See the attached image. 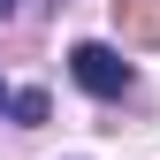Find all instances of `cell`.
I'll use <instances>...</instances> for the list:
<instances>
[{"instance_id": "7a4b0ae2", "label": "cell", "mask_w": 160, "mask_h": 160, "mask_svg": "<svg viewBox=\"0 0 160 160\" xmlns=\"http://www.w3.org/2000/svg\"><path fill=\"white\" fill-rule=\"evenodd\" d=\"M0 114H15V122L31 130V122H46L53 107H46V92H31V84H8V76H0Z\"/></svg>"}, {"instance_id": "3957f363", "label": "cell", "mask_w": 160, "mask_h": 160, "mask_svg": "<svg viewBox=\"0 0 160 160\" xmlns=\"http://www.w3.org/2000/svg\"><path fill=\"white\" fill-rule=\"evenodd\" d=\"M122 38L130 46H160V0H122Z\"/></svg>"}, {"instance_id": "6da1fadb", "label": "cell", "mask_w": 160, "mask_h": 160, "mask_svg": "<svg viewBox=\"0 0 160 160\" xmlns=\"http://www.w3.org/2000/svg\"><path fill=\"white\" fill-rule=\"evenodd\" d=\"M69 76H76L92 99H122V92L137 84V69H130L114 46H76V53H69Z\"/></svg>"}, {"instance_id": "277c9868", "label": "cell", "mask_w": 160, "mask_h": 160, "mask_svg": "<svg viewBox=\"0 0 160 160\" xmlns=\"http://www.w3.org/2000/svg\"><path fill=\"white\" fill-rule=\"evenodd\" d=\"M8 8H15V0H0V15H8Z\"/></svg>"}]
</instances>
